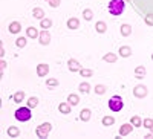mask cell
Segmentation results:
<instances>
[{
    "label": "cell",
    "mask_w": 153,
    "mask_h": 139,
    "mask_svg": "<svg viewBox=\"0 0 153 139\" xmlns=\"http://www.w3.org/2000/svg\"><path fill=\"white\" fill-rule=\"evenodd\" d=\"M126 9V2L124 0H110L107 5V12L110 16H121Z\"/></svg>",
    "instance_id": "1"
},
{
    "label": "cell",
    "mask_w": 153,
    "mask_h": 139,
    "mask_svg": "<svg viewBox=\"0 0 153 139\" xmlns=\"http://www.w3.org/2000/svg\"><path fill=\"white\" fill-rule=\"evenodd\" d=\"M14 116H16V119L20 121V122H28V121L32 118L31 107L26 106V107H20V109H17L16 113H14Z\"/></svg>",
    "instance_id": "2"
},
{
    "label": "cell",
    "mask_w": 153,
    "mask_h": 139,
    "mask_svg": "<svg viewBox=\"0 0 153 139\" xmlns=\"http://www.w3.org/2000/svg\"><path fill=\"white\" fill-rule=\"evenodd\" d=\"M123 107H124V101H123L121 96L115 95V96H112V98L109 99V109H110L112 112H121Z\"/></svg>",
    "instance_id": "3"
},
{
    "label": "cell",
    "mask_w": 153,
    "mask_h": 139,
    "mask_svg": "<svg viewBox=\"0 0 153 139\" xmlns=\"http://www.w3.org/2000/svg\"><path fill=\"white\" fill-rule=\"evenodd\" d=\"M51 130H52V125H51L49 122H43V124H40L37 127V130H35V135L38 136V138H48L49 136V133H51Z\"/></svg>",
    "instance_id": "4"
},
{
    "label": "cell",
    "mask_w": 153,
    "mask_h": 139,
    "mask_svg": "<svg viewBox=\"0 0 153 139\" xmlns=\"http://www.w3.org/2000/svg\"><path fill=\"white\" fill-rule=\"evenodd\" d=\"M147 93H149V90H147V87H146L144 84H138L135 89H133V95H135V98H146Z\"/></svg>",
    "instance_id": "5"
},
{
    "label": "cell",
    "mask_w": 153,
    "mask_h": 139,
    "mask_svg": "<svg viewBox=\"0 0 153 139\" xmlns=\"http://www.w3.org/2000/svg\"><path fill=\"white\" fill-rule=\"evenodd\" d=\"M38 38H40V44L46 46V44L51 43V34L48 32V29H43V31L40 32V35H38Z\"/></svg>",
    "instance_id": "6"
},
{
    "label": "cell",
    "mask_w": 153,
    "mask_h": 139,
    "mask_svg": "<svg viewBox=\"0 0 153 139\" xmlns=\"http://www.w3.org/2000/svg\"><path fill=\"white\" fill-rule=\"evenodd\" d=\"M49 73V66L45 64V63H40V64H37V75L38 77H46Z\"/></svg>",
    "instance_id": "7"
},
{
    "label": "cell",
    "mask_w": 153,
    "mask_h": 139,
    "mask_svg": "<svg viewBox=\"0 0 153 139\" xmlns=\"http://www.w3.org/2000/svg\"><path fill=\"white\" fill-rule=\"evenodd\" d=\"M133 130V124H123L121 127H120V136H127V135H130Z\"/></svg>",
    "instance_id": "8"
},
{
    "label": "cell",
    "mask_w": 153,
    "mask_h": 139,
    "mask_svg": "<svg viewBox=\"0 0 153 139\" xmlns=\"http://www.w3.org/2000/svg\"><path fill=\"white\" fill-rule=\"evenodd\" d=\"M8 31H9V34H19L22 31V24L19 21H12V23H9Z\"/></svg>",
    "instance_id": "9"
},
{
    "label": "cell",
    "mask_w": 153,
    "mask_h": 139,
    "mask_svg": "<svg viewBox=\"0 0 153 139\" xmlns=\"http://www.w3.org/2000/svg\"><path fill=\"white\" fill-rule=\"evenodd\" d=\"M68 66H69V70L71 72H80V63L76 61V60H74V58H71L69 61H68Z\"/></svg>",
    "instance_id": "10"
},
{
    "label": "cell",
    "mask_w": 153,
    "mask_h": 139,
    "mask_svg": "<svg viewBox=\"0 0 153 139\" xmlns=\"http://www.w3.org/2000/svg\"><path fill=\"white\" fill-rule=\"evenodd\" d=\"M118 52H120V57L127 58V57H130V55H132V47H129V46H121Z\"/></svg>",
    "instance_id": "11"
},
{
    "label": "cell",
    "mask_w": 153,
    "mask_h": 139,
    "mask_svg": "<svg viewBox=\"0 0 153 139\" xmlns=\"http://www.w3.org/2000/svg\"><path fill=\"white\" fill-rule=\"evenodd\" d=\"M146 73H147V70H146V67H144V66H138V67L135 69V78L143 80V78L146 77Z\"/></svg>",
    "instance_id": "12"
},
{
    "label": "cell",
    "mask_w": 153,
    "mask_h": 139,
    "mask_svg": "<svg viewBox=\"0 0 153 139\" xmlns=\"http://www.w3.org/2000/svg\"><path fill=\"white\" fill-rule=\"evenodd\" d=\"M71 109H72V106L69 103H60L58 104V110H60V113H63V115L71 113Z\"/></svg>",
    "instance_id": "13"
},
{
    "label": "cell",
    "mask_w": 153,
    "mask_h": 139,
    "mask_svg": "<svg viewBox=\"0 0 153 139\" xmlns=\"http://www.w3.org/2000/svg\"><path fill=\"white\" fill-rule=\"evenodd\" d=\"M38 35H40V32L37 31V28H34V26L26 28V37H29V38H37Z\"/></svg>",
    "instance_id": "14"
},
{
    "label": "cell",
    "mask_w": 153,
    "mask_h": 139,
    "mask_svg": "<svg viewBox=\"0 0 153 139\" xmlns=\"http://www.w3.org/2000/svg\"><path fill=\"white\" fill-rule=\"evenodd\" d=\"M120 32H121L123 37H129L132 34V26H130V24H121Z\"/></svg>",
    "instance_id": "15"
},
{
    "label": "cell",
    "mask_w": 153,
    "mask_h": 139,
    "mask_svg": "<svg viewBox=\"0 0 153 139\" xmlns=\"http://www.w3.org/2000/svg\"><path fill=\"white\" fill-rule=\"evenodd\" d=\"M95 29H97L98 34H104V32L107 31V24H106L104 21H97V23H95Z\"/></svg>",
    "instance_id": "16"
},
{
    "label": "cell",
    "mask_w": 153,
    "mask_h": 139,
    "mask_svg": "<svg viewBox=\"0 0 153 139\" xmlns=\"http://www.w3.org/2000/svg\"><path fill=\"white\" fill-rule=\"evenodd\" d=\"M68 28H69V29H76V28H80V20L75 18V17L69 18V20H68Z\"/></svg>",
    "instance_id": "17"
},
{
    "label": "cell",
    "mask_w": 153,
    "mask_h": 139,
    "mask_svg": "<svg viewBox=\"0 0 153 139\" xmlns=\"http://www.w3.org/2000/svg\"><path fill=\"white\" fill-rule=\"evenodd\" d=\"M91 115H92V113H91V110H89V109H83L80 112V119L84 121V122H87L89 119H91Z\"/></svg>",
    "instance_id": "18"
},
{
    "label": "cell",
    "mask_w": 153,
    "mask_h": 139,
    "mask_svg": "<svg viewBox=\"0 0 153 139\" xmlns=\"http://www.w3.org/2000/svg\"><path fill=\"white\" fill-rule=\"evenodd\" d=\"M8 136H9V138H19V136H20V130H19V127H14V125H11V127L8 129Z\"/></svg>",
    "instance_id": "19"
},
{
    "label": "cell",
    "mask_w": 153,
    "mask_h": 139,
    "mask_svg": "<svg viewBox=\"0 0 153 139\" xmlns=\"http://www.w3.org/2000/svg\"><path fill=\"white\" fill-rule=\"evenodd\" d=\"M12 99H14V103H22V101H25V92L23 90H19V92H16L14 95H12Z\"/></svg>",
    "instance_id": "20"
},
{
    "label": "cell",
    "mask_w": 153,
    "mask_h": 139,
    "mask_svg": "<svg viewBox=\"0 0 153 139\" xmlns=\"http://www.w3.org/2000/svg\"><path fill=\"white\" fill-rule=\"evenodd\" d=\"M32 16H34L35 18H38V20H43V18H45V11H43L42 8H34Z\"/></svg>",
    "instance_id": "21"
},
{
    "label": "cell",
    "mask_w": 153,
    "mask_h": 139,
    "mask_svg": "<svg viewBox=\"0 0 153 139\" xmlns=\"http://www.w3.org/2000/svg\"><path fill=\"white\" fill-rule=\"evenodd\" d=\"M68 103L74 107V106H76L80 103V98H78V95H75V93H71L69 96H68Z\"/></svg>",
    "instance_id": "22"
},
{
    "label": "cell",
    "mask_w": 153,
    "mask_h": 139,
    "mask_svg": "<svg viewBox=\"0 0 153 139\" xmlns=\"http://www.w3.org/2000/svg\"><path fill=\"white\" fill-rule=\"evenodd\" d=\"M78 90L81 93H89V92H91V84H89V83H81L78 86Z\"/></svg>",
    "instance_id": "23"
},
{
    "label": "cell",
    "mask_w": 153,
    "mask_h": 139,
    "mask_svg": "<svg viewBox=\"0 0 153 139\" xmlns=\"http://www.w3.org/2000/svg\"><path fill=\"white\" fill-rule=\"evenodd\" d=\"M117 55H115V54H112V52H109V54H106L104 57H103V60L106 61V63H115V61H117Z\"/></svg>",
    "instance_id": "24"
},
{
    "label": "cell",
    "mask_w": 153,
    "mask_h": 139,
    "mask_svg": "<svg viewBox=\"0 0 153 139\" xmlns=\"http://www.w3.org/2000/svg\"><path fill=\"white\" fill-rule=\"evenodd\" d=\"M51 26H52V20H51V18H43V20H40V28L48 29V28H51Z\"/></svg>",
    "instance_id": "25"
},
{
    "label": "cell",
    "mask_w": 153,
    "mask_h": 139,
    "mask_svg": "<svg viewBox=\"0 0 153 139\" xmlns=\"http://www.w3.org/2000/svg\"><path fill=\"white\" fill-rule=\"evenodd\" d=\"M83 18L87 20V21H91V20L94 18V12H92L91 9H84V11H83Z\"/></svg>",
    "instance_id": "26"
},
{
    "label": "cell",
    "mask_w": 153,
    "mask_h": 139,
    "mask_svg": "<svg viewBox=\"0 0 153 139\" xmlns=\"http://www.w3.org/2000/svg\"><path fill=\"white\" fill-rule=\"evenodd\" d=\"M106 90H107V87H106V86H103V84L95 86V93H97V95H104V93H106Z\"/></svg>",
    "instance_id": "27"
},
{
    "label": "cell",
    "mask_w": 153,
    "mask_h": 139,
    "mask_svg": "<svg viewBox=\"0 0 153 139\" xmlns=\"http://www.w3.org/2000/svg\"><path fill=\"white\" fill-rule=\"evenodd\" d=\"M101 122H103V125H106V127H109V125H113L115 119H113V116H104L103 119H101Z\"/></svg>",
    "instance_id": "28"
},
{
    "label": "cell",
    "mask_w": 153,
    "mask_h": 139,
    "mask_svg": "<svg viewBox=\"0 0 153 139\" xmlns=\"http://www.w3.org/2000/svg\"><path fill=\"white\" fill-rule=\"evenodd\" d=\"M130 122L133 124V127H141V125H143V119L139 116H132Z\"/></svg>",
    "instance_id": "29"
},
{
    "label": "cell",
    "mask_w": 153,
    "mask_h": 139,
    "mask_svg": "<svg viewBox=\"0 0 153 139\" xmlns=\"http://www.w3.org/2000/svg\"><path fill=\"white\" fill-rule=\"evenodd\" d=\"M16 46L17 47H25L26 46V37H19L16 40Z\"/></svg>",
    "instance_id": "30"
},
{
    "label": "cell",
    "mask_w": 153,
    "mask_h": 139,
    "mask_svg": "<svg viewBox=\"0 0 153 139\" xmlns=\"http://www.w3.org/2000/svg\"><path fill=\"white\" fill-rule=\"evenodd\" d=\"M37 104H38V99H37L35 96H31V98L28 99V107L35 109V107H37Z\"/></svg>",
    "instance_id": "31"
},
{
    "label": "cell",
    "mask_w": 153,
    "mask_h": 139,
    "mask_svg": "<svg viewBox=\"0 0 153 139\" xmlns=\"http://www.w3.org/2000/svg\"><path fill=\"white\" fill-rule=\"evenodd\" d=\"M80 75H81V77L89 78V77H92V75H94V72L91 69H80Z\"/></svg>",
    "instance_id": "32"
},
{
    "label": "cell",
    "mask_w": 153,
    "mask_h": 139,
    "mask_svg": "<svg viewBox=\"0 0 153 139\" xmlns=\"http://www.w3.org/2000/svg\"><path fill=\"white\" fill-rule=\"evenodd\" d=\"M46 86H48V87H57V86H58V80L49 78V80H46Z\"/></svg>",
    "instance_id": "33"
},
{
    "label": "cell",
    "mask_w": 153,
    "mask_h": 139,
    "mask_svg": "<svg viewBox=\"0 0 153 139\" xmlns=\"http://www.w3.org/2000/svg\"><path fill=\"white\" fill-rule=\"evenodd\" d=\"M143 125H144L146 129H149V130H150V129L153 127V119H152V118H146V119L143 121Z\"/></svg>",
    "instance_id": "34"
},
{
    "label": "cell",
    "mask_w": 153,
    "mask_h": 139,
    "mask_svg": "<svg viewBox=\"0 0 153 139\" xmlns=\"http://www.w3.org/2000/svg\"><path fill=\"white\" fill-rule=\"evenodd\" d=\"M144 21H146V24H149V26H153V14H147Z\"/></svg>",
    "instance_id": "35"
},
{
    "label": "cell",
    "mask_w": 153,
    "mask_h": 139,
    "mask_svg": "<svg viewBox=\"0 0 153 139\" xmlns=\"http://www.w3.org/2000/svg\"><path fill=\"white\" fill-rule=\"evenodd\" d=\"M49 6L51 8H58L60 6V0H49Z\"/></svg>",
    "instance_id": "36"
},
{
    "label": "cell",
    "mask_w": 153,
    "mask_h": 139,
    "mask_svg": "<svg viewBox=\"0 0 153 139\" xmlns=\"http://www.w3.org/2000/svg\"><path fill=\"white\" fill-rule=\"evenodd\" d=\"M144 138H146V139H153V133H149V135H146Z\"/></svg>",
    "instance_id": "37"
},
{
    "label": "cell",
    "mask_w": 153,
    "mask_h": 139,
    "mask_svg": "<svg viewBox=\"0 0 153 139\" xmlns=\"http://www.w3.org/2000/svg\"><path fill=\"white\" fill-rule=\"evenodd\" d=\"M126 2H129V3H132V0H126Z\"/></svg>",
    "instance_id": "38"
},
{
    "label": "cell",
    "mask_w": 153,
    "mask_h": 139,
    "mask_svg": "<svg viewBox=\"0 0 153 139\" xmlns=\"http://www.w3.org/2000/svg\"><path fill=\"white\" fill-rule=\"evenodd\" d=\"M150 132H152V133H153V127H152V129H150Z\"/></svg>",
    "instance_id": "39"
},
{
    "label": "cell",
    "mask_w": 153,
    "mask_h": 139,
    "mask_svg": "<svg viewBox=\"0 0 153 139\" xmlns=\"http://www.w3.org/2000/svg\"><path fill=\"white\" fill-rule=\"evenodd\" d=\"M152 60H153V52H152Z\"/></svg>",
    "instance_id": "40"
},
{
    "label": "cell",
    "mask_w": 153,
    "mask_h": 139,
    "mask_svg": "<svg viewBox=\"0 0 153 139\" xmlns=\"http://www.w3.org/2000/svg\"><path fill=\"white\" fill-rule=\"evenodd\" d=\"M46 2H49V0H46Z\"/></svg>",
    "instance_id": "41"
}]
</instances>
